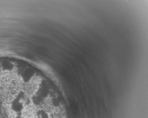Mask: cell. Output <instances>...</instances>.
<instances>
[{
    "mask_svg": "<svg viewBox=\"0 0 148 118\" xmlns=\"http://www.w3.org/2000/svg\"><path fill=\"white\" fill-rule=\"evenodd\" d=\"M37 115L38 116V118H49L48 113L44 110L38 111Z\"/></svg>",
    "mask_w": 148,
    "mask_h": 118,
    "instance_id": "6da1fadb",
    "label": "cell"
},
{
    "mask_svg": "<svg viewBox=\"0 0 148 118\" xmlns=\"http://www.w3.org/2000/svg\"><path fill=\"white\" fill-rule=\"evenodd\" d=\"M52 103L53 106H54V107H58L60 105V102L58 98H53L52 100Z\"/></svg>",
    "mask_w": 148,
    "mask_h": 118,
    "instance_id": "7a4b0ae2",
    "label": "cell"
}]
</instances>
